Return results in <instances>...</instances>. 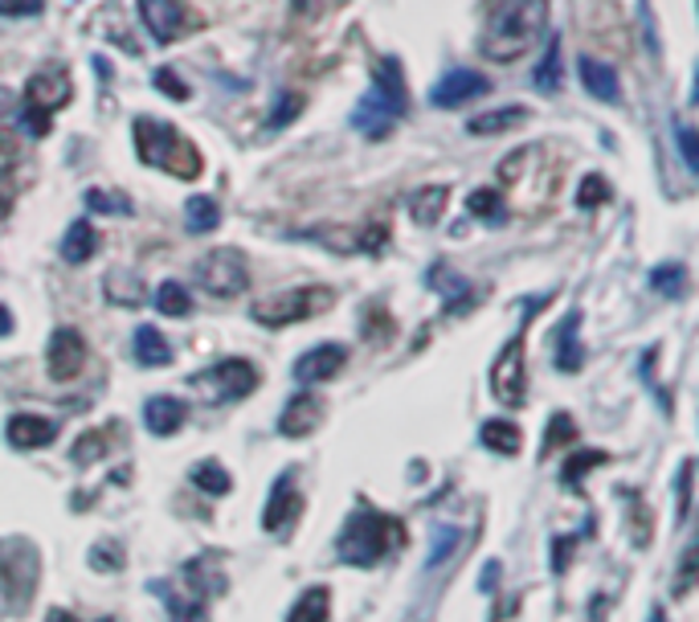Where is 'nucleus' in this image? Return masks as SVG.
Returning a JSON list of instances; mask_svg holds the SVG:
<instances>
[{
	"mask_svg": "<svg viewBox=\"0 0 699 622\" xmlns=\"http://www.w3.org/2000/svg\"><path fill=\"white\" fill-rule=\"evenodd\" d=\"M548 25V0H491L479 50L491 62L524 58Z\"/></svg>",
	"mask_w": 699,
	"mask_h": 622,
	"instance_id": "1",
	"label": "nucleus"
},
{
	"mask_svg": "<svg viewBox=\"0 0 699 622\" xmlns=\"http://www.w3.org/2000/svg\"><path fill=\"white\" fill-rule=\"evenodd\" d=\"M409 115V90H405V71L397 58H381L372 71V87L352 107V127L368 140H385L393 127Z\"/></svg>",
	"mask_w": 699,
	"mask_h": 622,
	"instance_id": "2",
	"label": "nucleus"
},
{
	"mask_svg": "<svg viewBox=\"0 0 699 622\" xmlns=\"http://www.w3.org/2000/svg\"><path fill=\"white\" fill-rule=\"evenodd\" d=\"M397 545H405V524L397 516H385L377 508H356L335 536V557L352 569H372L381 566Z\"/></svg>",
	"mask_w": 699,
	"mask_h": 622,
	"instance_id": "3",
	"label": "nucleus"
},
{
	"mask_svg": "<svg viewBox=\"0 0 699 622\" xmlns=\"http://www.w3.org/2000/svg\"><path fill=\"white\" fill-rule=\"evenodd\" d=\"M131 136H136V156H140V164L160 168V173H168L176 180L201 177V168H205L201 148L185 131H176L173 124H160L152 115H140L131 124Z\"/></svg>",
	"mask_w": 699,
	"mask_h": 622,
	"instance_id": "4",
	"label": "nucleus"
},
{
	"mask_svg": "<svg viewBox=\"0 0 699 622\" xmlns=\"http://www.w3.org/2000/svg\"><path fill=\"white\" fill-rule=\"evenodd\" d=\"M335 303V291L323 283H312V287H291V291H279L270 300H258L254 303V320L263 328H291V323H303V320H315L323 312H332Z\"/></svg>",
	"mask_w": 699,
	"mask_h": 622,
	"instance_id": "5",
	"label": "nucleus"
},
{
	"mask_svg": "<svg viewBox=\"0 0 699 622\" xmlns=\"http://www.w3.org/2000/svg\"><path fill=\"white\" fill-rule=\"evenodd\" d=\"M189 385L205 402H217V406L221 402H242V397L258 390V369L250 360H242V356H226V360H217V365L189 377Z\"/></svg>",
	"mask_w": 699,
	"mask_h": 622,
	"instance_id": "6",
	"label": "nucleus"
},
{
	"mask_svg": "<svg viewBox=\"0 0 699 622\" xmlns=\"http://www.w3.org/2000/svg\"><path fill=\"white\" fill-rule=\"evenodd\" d=\"M193 275L213 300H238L250 287V263H245L242 250L233 246H217L209 254H201L193 263Z\"/></svg>",
	"mask_w": 699,
	"mask_h": 622,
	"instance_id": "7",
	"label": "nucleus"
},
{
	"mask_svg": "<svg viewBox=\"0 0 699 622\" xmlns=\"http://www.w3.org/2000/svg\"><path fill=\"white\" fill-rule=\"evenodd\" d=\"M491 393L504 409H520L528 402V365H524V332L504 344V353L491 365Z\"/></svg>",
	"mask_w": 699,
	"mask_h": 622,
	"instance_id": "8",
	"label": "nucleus"
},
{
	"mask_svg": "<svg viewBox=\"0 0 699 622\" xmlns=\"http://www.w3.org/2000/svg\"><path fill=\"white\" fill-rule=\"evenodd\" d=\"M140 17L160 46L180 41V37H189L193 29H201V17H196L185 0H140Z\"/></svg>",
	"mask_w": 699,
	"mask_h": 622,
	"instance_id": "9",
	"label": "nucleus"
},
{
	"mask_svg": "<svg viewBox=\"0 0 699 622\" xmlns=\"http://www.w3.org/2000/svg\"><path fill=\"white\" fill-rule=\"evenodd\" d=\"M71 99H74V82H71V71H66L62 62L41 66V71H34L29 74V82H25V107L46 111V115H53L58 107H66Z\"/></svg>",
	"mask_w": 699,
	"mask_h": 622,
	"instance_id": "10",
	"label": "nucleus"
},
{
	"mask_svg": "<svg viewBox=\"0 0 699 622\" xmlns=\"http://www.w3.org/2000/svg\"><path fill=\"white\" fill-rule=\"evenodd\" d=\"M46 365H50L53 381H74L87 365V340L78 328H58L46 348Z\"/></svg>",
	"mask_w": 699,
	"mask_h": 622,
	"instance_id": "11",
	"label": "nucleus"
},
{
	"mask_svg": "<svg viewBox=\"0 0 699 622\" xmlns=\"http://www.w3.org/2000/svg\"><path fill=\"white\" fill-rule=\"evenodd\" d=\"M344 365H348V348L335 344V340H323V344L307 348L295 360V381H303V385H323V381L340 377Z\"/></svg>",
	"mask_w": 699,
	"mask_h": 622,
	"instance_id": "12",
	"label": "nucleus"
},
{
	"mask_svg": "<svg viewBox=\"0 0 699 622\" xmlns=\"http://www.w3.org/2000/svg\"><path fill=\"white\" fill-rule=\"evenodd\" d=\"M487 90H491V82L479 71H446L434 82V90H430V103H434V107H446V111L467 107L471 99H483Z\"/></svg>",
	"mask_w": 699,
	"mask_h": 622,
	"instance_id": "13",
	"label": "nucleus"
},
{
	"mask_svg": "<svg viewBox=\"0 0 699 622\" xmlns=\"http://www.w3.org/2000/svg\"><path fill=\"white\" fill-rule=\"evenodd\" d=\"M298 512H303V496H298V487H295V475L287 471V475H279L275 492L266 499L263 529L266 533H287V529L298 520Z\"/></svg>",
	"mask_w": 699,
	"mask_h": 622,
	"instance_id": "14",
	"label": "nucleus"
},
{
	"mask_svg": "<svg viewBox=\"0 0 699 622\" xmlns=\"http://www.w3.org/2000/svg\"><path fill=\"white\" fill-rule=\"evenodd\" d=\"M323 422V397H315V393H295L287 409L279 414V434L282 439H307L315 434Z\"/></svg>",
	"mask_w": 699,
	"mask_h": 622,
	"instance_id": "15",
	"label": "nucleus"
},
{
	"mask_svg": "<svg viewBox=\"0 0 699 622\" xmlns=\"http://www.w3.org/2000/svg\"><path fill=\"white\" fill-rule=\"evenodd\" d=\"M53 434H58V422L53 418H41V414H13L4 422V439L17 450H37V446H50Z\"/></svg>",
	"mask_w": 699,
	"mask_h": 622,
	"instance_id": "16",
	"label": "nucleus"
},
{
	"mask_svg": "<svg viewBox=\"0 0 699 622\" xmlns=\"http://www.w3.org/2000/svg\"><path fill=\"white\" fill-rule=\"evenodd\" d=\"M189 422V406L180 402V397H148V406H143V427L152 430L156 439H168L176 430Z\"/></svg>",
	"mask_w": 699,
	"mask_h": 622,
	"instance_id": "17",
	"label": "nucleus"
},
{
	"mask_svg": "<svg viewBox=\"0 0 699 622\" xmlns=\"http://www.w3.org/2000/svg\"><path fill=\"white\" fill-rule=\"evenodd\" d=\"M577 71H581L585 90H589L594 99H601V103H618V99H622V82H618V71H613L610 62H597V58L581 54Z\"/></svg>",
	"mask_w": 699,
	"mask_h": 622,
	"instance_id": "18",
	"label": "nucleus"
},
{
	"mask_svg": "<svg viewBox=\"0 0 699 622\" xmlns=\"http://www.w3.org/2000/svg\"><path fill=\"white\" fill-rule=\"evenodd\" d=\"M430 287H434V291L437 287L446 291V312H450V316H462V307L479 303V295H483V291H471V283H467V279H458L450 267L430 270Z\"/></svg>",
	"mask_w": 699,
	"mask_h": 622,
	"instance_id": "19",
	"label": "nucleus"
},
{
	"mask_svg": "<svg viewBox=\"0 0 699 622\" xmlns=\"http://www.w3.org/2000/svg\"><path fill=\"white\" fill-rule=\"evenodd\" d=\"M479 443L487 446V450H495V455H520V446H524V430L516 427V422H507V418H491V422H483V430H479Z\"/></svg>",
	"mask_w": 699,
	"mask_h": 622,
	"instance_id": "20",
	"label": "nucleus"
},
{
	"mask_svg": "<svg viewBox=\"0 0 699 622\" xmlns=\"http://www.w3.org/2000/svg\"><path fill=\"white\" fill-rule=\"evenodd\" d=\"M94 254H99V233H94V226L82 217V221H74L71 230H66V238H62V258H66L71 267H82V263H90Z\"/></svg>",
	"mask_w": 699,
	"mask_h": 622,
	"instance_id": "21",
	"label": "nucleus"
},
{
	"mask_svg": "<svg viewBox=\"0 0 699 622\" xmlns=\"http://www.w3.org/2000/svg\"><path fill=\"white\" fill-rule=\"evenodd\" d=\"M446 201H450V189L446 185H425L418 193L409 196V214L418 226H437L442 214H446Z\"/></svg>",
	"mask_w": 699,
	"mask_h": 622,
	"instance_id": "22",
	"label": "nucleus"
},
{
	"mask_svg": "<svg viewBox=\"0 0 699 622\" xmlns=\"http://www.w3.org/2000/svg\"><path fill=\"white\" fill-rule=\"evenodd\" d=\"M528 124V107H499V111H483V115H474V119H467V131L471 136H504V131H511V127Z\"/></svg>",
	"mask_w": 699,
	"mask_h": 622,
	"instance_id": "23",
	"label": "nucleus"
},
{
	"mask_svg": "<svg viewBox=\"0 0 699 622\" xmlns=\"http://www.w3.org/2000/svg\"><path fill=\"white\" fill-rule=\"evenodd\" d=\"M131 353H136L143 369H164L173 360V344L160 337L152 323H143V328H136V348Z\"/></svg>",
	"mask_w": 699,
	"mask_h": 622,
	"instance_id": "24",
	"label": "nucleus"
},
{
	"mask_svg": "<svg viewBox=\"0 0 699 622\" xmlns=\"http://www.w3.org/2000/svg\"><path fill=\"white\" fill-rule=\"evenodd\" d=\"M577 328H581V312H573L569 320L560 323V332H557V369H560V373H577L581 365H585Z\"/></svg>",
	"mask_w": 699,
	"mask_h": 622,
	"instance_id": "25",
	"label": "nucleus"
},
{
	"mask_svg": "<svg viewBox=\"0 0 699 622\" xmlns=\"http://www.w3.org/2000/svg\"><path fill=\"white\" fill-rule=\"evenodd\" d=\"M332 619V589L312 586L307 594H298V602L291 606L287 622H328Z\"/></svg>",
	"mask_w": 699,
	"mask_h": 622,
	"instance_id": "26",
	"label": "nucleus"
},
{
	"mask_svg": "<svg viewBox=\"0 0 699 622\" xmlns=\"http://www.w3.org/2000/svg\"><path fill=\"white\" fill-rule=\"evenodd\" d=\"M606 462H610L606 450H573V455L564 459V475H560V483H564L569 492H581L585 475H589L594 467H606Z\"/></svg>",
	"mask_w": 699,
	"mask_h": 622,
	"instance_id": "27",
	"label": "nucleus"
},
{
	"mask_svg": "<svg viewBox=\"0 0 699 622\" xmlns=\"http://www.w3.org/2000/svg\"><path fill=\"white\" fill-rule=\"evenodd\" d=\"M221 226V210H217V201L213 196H189V205H185V230L189 233H209Z\"/></svg>",
	"mask_w": 699,
	"mask_h": 622,
	"instance_id": "28",
	"label": "nucleus"
},
{
	"mask_svg": "<svg viewBox=\"0 0 699 622\" xmlns=\"http://www.w3.org/2000/svg\"><path fill=\"white\" fill-rule=\"evenodd\" d=\"M106 300L119 303V307H140L143 303V279H136V275H127V270H115V275H106Z\"/></svg>",
	"mask_w": 699,
	"mask_h": 622,
	"instance_id": "29",
	"label": "nucleus"
},
{
	"mask_svg": "<svg viewBox=\"0 0 699 622\" xmlns=\"http://www.w3.org/2000/svg\"><path fill=\"white\" fill-rule=\"evenodd\" d=\"M532 87L541 94H557L560 90V37H548V50H544L541 66L532 74Z\"/></svg>",
	"mask_w": 699,
	"mask_h": 622,
	"instance_id": "30",
	"label": "nucleus"
},
{
	"mask_svg": "<svg viewBox=\"0 0 699 622\" xmlns=\"http://www.w3.org/2000/svg\"><path fill=\"white\" fill-rule=\"evenodd\" d=\"M87 210L106 217H131V196L119 189H87Z\"/></svg>",
	"mask_w": 699,
	"mask_h": 622,
	"instance_id": "31",
	"label": "nucleus"
},
{
	"mask_svg": "<svg viewBox=\"0 0 699 622\" xmlns=\"http://www.w3.org/2000/svg\"><path fill=\"white\" fill-rule=\"evenodd\" d=\"M193 483L201 492H209V496H229L233 492V480H229V471L221 462H196L193 467Z\"/></svg>",
	"mask_w": 699,
	"mask_h": 622,
	"instance_id": "32",
	"label": "nucleus"
},
{
	"mask_svg": "<svg viewBox=\"0 0 699 622\" xmlns=\"http://www.w3.org/2000/svg\"><path fill=\"white\" fill-rule=\"evenodd\" d=\"M156 307L164 316H173V320H185V316H193V295H189V287L164 283L156 291Z\"/></svg>",
	"mask_w": 699,
	"mask_h": 622,
	"instance_id": "33",
	"label": "nucleus"
},
{
	"mask_svg": "<svg viewBox=\"0 0 699 622\" xmlns=\"http://www.w3.org/2000/svg\"><path fill=\"white\" fill-rule=\"evenodd\" d=\"M111 427H103V430H90V434H82L78 443H74V450H71V459L78 462V467H90V462H99L111 450Z\"/></svg>",
	"mask_w": 699,
	"mask_h": 622,
	"instance_id": "34",
	"label": "nucleus"
},
{
	"mask_svg": "<svg viewBox=\"0 0 699 622\" xmlns=\"http://www.w3.org/2000/svg\"><path fill=\"white\" fill-rule=\"evenodd\" d=\"M613 196L610 180L597 177V173H589V177L577 185V193H573V201H577V210H601L606 201Z\"/></svg>",
	"mask_w": 699,
	"mask_h": 622,
	"instance_id": "35",
	"label": "nucleus"
},
{
	"mask_svg": "<svg viewBox=\"0 0 699 622\" xmlns=\"http://www.w3.org/2000/svg\"><path fill=\"white\" fill-rule=\"evenodd\" d=\"M573 439H577V422H573L569 414H552V418H548V430H544V455L569 446Z\"/></svg>",
	"mask_w": 699,
	"mask_h": 622,
	"instance_id": "36",
	"label": "nucleus"
},
{
	"mask_svg": "<svg viewBox=\"0 0 699 622\" xmlns=\"http://www.w3.org/2000/svg\"><path fill=\"white\" fill-rule=\"evenodd\" d=\"M467 210H471L474 217H483V221H499V217H504V193H499V189H474V193L467 196Z\"/></svg>",
	"mask_w": 699,
	"mask_h": 622,
	"instance_id": "37",
	"label": "nucleus"
},
{
	"mask_svg": "<svg viewBox=\"0 0 699 622\" xmlns=\"http://www.w3.org/2000/svg\"><path fill=\"white\" fill-rule=\"evenodd\" d=\"M650 287H654L659 295H666V300H679L683 291H687V270H683L679 263H675V267H654Z\"/></svg>",
	"mask_w": 699,
	"mask_h": 622,
	"instance_id": "38",
	"label": "nucleus"
},
{
	"mask_svg": "<svg viewBox=\"0 0 699 622\" xmlns=\"http://www.w3.org/2000/svg\"><path fill=\"white\" fill-rule=\"evenodd\" d=\"M458 541H462V529H437L434 533V545H430V557H425V569H437L450 553L458 549Z\"/></svg>",
	"mask_w": 699,
	"mask_h": 622,
	"instance_id": "39",
	"label": "nucleus"
},
{
	"mask_svg": "<svg viewBox=\"0 0 699 622\" xmlns=\"http://www.w3.org/2000/svg\"><path fill=\"white\" fill-rule=\"evenodd\" d=\"M691 480H696V462L691 459H683V467H679V483H675V487H679V508H675V520H687V516H691Z\"/></svg>",
	"mask_w": 699,
	"mask_h": 622,
	"instance_id": "40",
	"label": "nucleus"
},
{
	"mask_svg": "<svg viewBox=\"0 0 699 622\" xmlns=\"http://www.w3.org/2000/svg\"><path fill=\"white\" fill-rule=\"evenodd\" d=\"M90 566L99 569V573L123 569V549L115 545V541H103V545H94V553H90Z\"/></svg>",
	"mask_w": 699,
	"mask_h": 622,
	"instance_id": "41",
	"label": "nucleus"
},
{
	"mask_svg": "<svg viewBox=\"0 0 699 622\" xmlns=\"http://www.w3.org/2000/svg\"><path fill=\"white\" fill-rule=\"evenodd\" d=\"M156 90L160 94H168V99H176V103H185V99H189V87L180 82V74H176L173 66H160L156 71Z\"/></svg>",
	"mask_w": 699,
	"mask_h": 622,
	"instance_id": "42",
	"label": "nucleus"
},
{
	"mask_svg": "<svg viewBox=\"0 0 699 622\" xmlns=\"http://www.w3.org/2000/svg\"><path fill=\"white\" fill-rule=\"evenodd\" d=\"M340 4H348V0H291L295 17H303V21L323 17V13H332V9H340Z\"/></svg>",
	"mask_w": 699,
	"mask_h": 622,
	"instance_id": "43",
	"label": "nucleus"
},
{
	"mask_svg": "<svg viewBox=\"0 0 699 622\" xmlns=\"http://www.w3.org/2000/svg\"><path fill=\"white\" fill-rule=\"evenodd\" d=\"M46 0H0V17H37Z\"/></svg>",
	"mask_w": 699,
	"mask_h": 622,
	"instance_id": "44",
	"label": "nucleus"
},
{
	"mask_svg": "<svg viewBox=\"0 0 699 622\" xmlns=\"http://www.w3.org/2000/svg\"><path fill=\"white\" fill-rule=\"evenodd\" d=\"M303 111V99L298 94H282V103L275 107V115H270V127H287L295 124V115Z\"/></svg>",
	"mask_w": 699,
	"mask_h": 622,
	"instance_id": "45",
	"label": "nucleus"
},
{
	"mask_svg": "<svg viewBox=\"0 0 699 622\" xmlns=\"http://www.w3.org/2000/svg\"><path fill=\"white\" fill-rule=\"evenodd\" d=\"M21 124H25V131H29V136H37V140H41V136H50V115H46V111H34V107H25L21 111Z\"/></svg>",
	"mask_w": 699,
	"mask_h": 622,
	"instance_id": "46",
	"label": "nucleus"
},
{
	"mask_svg": "<svg viewBox=\"0 0 699 622\" xmlns=\"http://www.w3.org/2000/svg\"><path fill=\"white\" fill-rule=\"evenodd\" d=\"M679 152H683V164L687 173H699V156H696V131L687 124H679Z\"/></svg>",
	"mask_w": 699,
	"mask_h": 622,
	"instance_id": "47",
	"label": "nucleus"
},
{
	"mask_svg": "<svg viewBox=\"0 0 699 622\" xmlns=\"http://www.w3.org/2000/svg\"><path fill=\"white\" fill-rule=\"evenodd\" d=\"M679 573H683V577L675 582V594H687V586H691V577H696V549L683 557V569H679Z\"/></svg>",
	"mask_w": 699,
	"mask_h": 622,
	"instance_id": "48",
	"label": "nucleus"
},
{
	"mask_svg": "<svg viewBox=\"0 0 699 622\" xmlns=\"http://www.w3.org/2000/svg\"><path fill=\"white\" fill-rule=\"evenodd\" d=\"M573 557V536H557V557H552V569L564 573V561Z\"/></svg>",
	"mask_w": 699,
	"mask_h": 622,
	"instance_id": "49",
	"label": "nucleus"
},
{
	"mask_svg": "<svg viewBox=\"0 0 699 622\" xmlns=\"http://www.w3.org/2000/svg\"><path fill=\"white\" fill-rule=\"evenodd\" d=\"M9 332H13V312L0 303V337H9Z\"/></svg>",
	"mask_w": 699,
	"mask_h": 622,
	"instance_id": "50",
	"label": "nucleus"
},
{
	"mask_svg": "<svg viewBox=\"0 0 699 622\" xmlns=\"http://www.w3.org/2000/svg\"><path fill=\"white\" fill-rule=\"evenodd\" d=\"M50 622H78V619H74V614H66V610H53Z\"/></svg>",
	"mask_w": 699,
	"mask_h": 622,
	"instance_id": "51",
	"label": "nucleus"
},
{
	"mask_svg": "<svg viewBox=\"0 0 699 622\" xmlns=\"http://www.w3.org/2000/svg\"><path fill=\"white\" fill-rule=\"evenodd\" d=\"M9 210H13V201H9V196H4V193H0V217H4V214H9Z\"/></svg>",
	"mask_w": 699,
	"mask_h": 622,
	"instance_id": "52",
	"label": "nucleus"
},
{
	"mask_svg": "<svg viewBox=\"0 0 699 622\" xmlns=\"http://www.w3.org/2000/svg\"><path fill=\"white\" fill-rule=\"evenodd\" d=\"M647 622H663V610H650V619Z\"/></svg>",
	"mask_w": 699,
	"mask_h": 622,
	"instance_id": "53",
	"label": "nucleus"
},
{
	"mask_svg": "<svg viewBox=\"0 0 699 622\" xmlns=\"http://www.w3.org/2000/svg\"><path fill=\"white\" fill-rule=\"evenodd\" d=\"M103 622H115V619H103Z\"/></svg>",
	"mask_w": 699,
	"mask_h": 622,
	"instance_id": "54",
	"label": "nucleus"
}]
</instances>
